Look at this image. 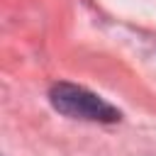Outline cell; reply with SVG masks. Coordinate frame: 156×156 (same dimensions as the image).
Masks as SVG:
<instances>
[{"mask_svg":"<svg viewBox=\"0 0 156 156\" xmlns=\"http://www.w3.org/2000/svg\"><path fill=\"white\" fill-rule=\"evenodd\" d=\"M49 98H51V105L61 115H68L73 119H88V122H117L119 119L117 107H112L100 95H95L80 85H73V83L54 85Z\"/></svg>","mask_w":156,"mask_h":156,"instance_id":"obj_1","label":"cell"}]
</instances>
